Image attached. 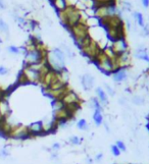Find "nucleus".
I'll list each match as a JSON object with an SVG mask.
<instances>
[{
  "instance_id": "obj_1",
  "label": "nucleus",
  "mask_w": 149,
  "mask_h": 164,
  "mask_svg": "<svg viewBox=\"0 0 149 164\" xmlns=\"http://www.w3.org/2000/svg\"><path fill=\"white\" fill-rule=\"evenodd\" d=\"M59 19L66 28L71 29L72 27L77 25L82 20V14L80 10L74 5H69L65 10L59 13Z\"/></svg>"
},
{
  "instance_id": "obj_2",
  "label": "nucleus",
  "mask_w": 149,
  "mask_h": 164,
  "mask_svg": "<svg viewBox=\"0 0 149 164\" xmlns=\"http://www.w3.org/2000/svg\"><path fill=\"white\" fill-rule=\"evenodd\" d=\"M93 61L96 63V65L98 66L100 71L105 75H112V72L117 69L114 58H110L103 50L97 55Z\"/></svg>"
},
{
  "instance_id": "obj_3",
  "label": "nucleus",
  "mask_w": 149,
  "mask_h": 164,
  "mask_svg": "<svg viewBox=\"0 0 149 164\" xmlns=\"http://www.w3.org/2000/svg\"><path fill=\"white\" fill-rule=\"evenodd\" d=\"M69 31H71L73 37H74L77 44H79L81 41H83L85 38L89 36V29H88V26L83 20H81L77 25L72 27V28L69 29Z\"/></svg>"
},
{
  "instance_id": "obj_4",
  "label": "nucleus",
  "mask_w": 149,
  "mask_h": 164,
  "mask_svg": "<svg viewBox=\"0 0 149 164\" xmlns=\"http://www.w3.org/2000/svg\"><path fill=\"white\" fill-rule=\"evenodd\" d=\"M81 50H82V52L85 54V55H86L87 57H89V58L92 59V60L95 59L97 57V55H98V54L102 51V49L100 48V46L97 44V42L94 41L93 39L86 47H84L83 49H81Z\"/></svg>"
},
{
  "instance_id": "obj_5",
  "label": "nucleus",
  "mask_w": 149,
  "mask_h": 164,
  "mask_svg": "<svg viewBox=\"0 0 149 164\" xmlns=\"http://www.w3.org/2000/svg\"><path fill=\"white\" fill-rule=\"evenodd\" d=\"M8 136L17 140H25L31 137L28 130V126H13Z\"/></svg>"
},
{
  "instance_id": "obj_6",
  "label": "nucleus",
  "mask_w": 149,
  "mask_h": 164,
  "mask_svg": "<svg viewBox=\"0 0 149 164\" xmlns=\"http://www.w3.org/2000/svg\"><path fill=\"white\" fill-rule=\"evenodd\" d=\"M22 72H23V75H25L28 83H39V82L41 81L40 71L32 68L31 66H25V68L23 69Z\"/></svg>"
},
{
  "instance_id": "obj_7",
  "label": "nucleus",
  "mask_w": 149,
  "mask_h": 164,
  "mask_svg": "<svg viewBox=\"0 0 149 164\" xmlns=\"http://www.w3.org/2000/svg\"><path fill=\"white\" fill-rule=\"evenodd\" d=\"M61 101L63 104H65V106H69V105H74V104H80L81 100L77 93L69 90L68 92L65 94V96L61 98Z\"/></svg>"
},
{
  "instance_id": "obj_8",
  "label": "nucleus",
  "mask_w": 149,
  "mask_h": 164,
  "mask_svg": "<svg viewBox=\"0 0 149 164\" xmlns=\"http://www.w3.org/2000/svg\"><path fill=\"white\" fill-rule=\"evenodd\" d=\"M110 48H111V50L114 51V53L115 54V55H118V54L126 52V51H128L127 41L125 40V38L118 39V40L112 42V45H111Z\"/></svg>"
},
{
  "instance_id": "obj_9",
  "label": "nucleus",
  "mask_w": 149,
  "mask_h": 164,
  "mask_svg": "<svg viewBox=\"0 0 149 164\" xmlns=\"http://www.w3.org/2000/svg\"><path fill=\"white\" fill-rule=\"evenodd\" d=\"M81 84L85 91H90L95 86V78L90 74H85L81 78Z\"/></svg>"
},
{
  "instance_id": "obj_10",
  "label": "nucleus",
  "mask_w": 149,
  "mask_h": 164,
  "mask_svg": "<svg viewBox=\"0 0 149 164\" xmlns=\"http://www.w3.org/2000/svg\"><path fill=\"white\" fill-rule=\"evenodd\" d=\"M128 71L127 68H118L115 71L112 72V80L114 83L121 84L127 81L128 78Z\"/></svg>"
},
{
  "instance_id": "obj_11",
  "label": "nucleus",
  "mask_w": 149,
  "mask_h": 164,
  "mask_svg": "<svg viewBox=\"0 0 149 164\" xmlns=\"http://www.w3.org/2000/svg\"><path fill=\"white\" fill-rule=\"evenodd\" d=\"M28 130L30 133V135L32 136H38V135H43L44 130H43V122L41 121H37V122H33L32 124H30L28 126Z\"/></svg>"
},
{
  "instance_id": "obj_12",
  "label": "nucleus",
  "mask_w": 149,
  "mask_h": 164,
  "mask_svg": "<svg viewBox=\"0 0 149 164\" xmlns=\"http://www.w3.org/2000/svg\"><path fill=\"white\" fill-rule=\"evenodd\" d=\"M10 114V108L8 102L4 99H0V118H7Z\"/></svg>"
},
{
  "instance_id": "obj_13",
  "label": "nucleus",
  "mask_w": 149,
  "mask_h": 164,
  "mask_svg": "<svg viewBox=\"0 0 149 164\" xmlns=\"http://www.w3.org/2000/svg\"><path fill=\"white\" fill-rule=\"evenodd\" d=\"M96 95H97V99L99 100L100 104H101L102 106H106L108 104L107 94L105 93V91L103 90L101 87H97L96 88Z\"/></svg>"
},
{
  "instance_id": "obj_14",
  "label": "nucleus",
  "mask_w": 149,
  "mask_h": 164,
  "mask_svg": "<svg viewBox=\"0 0 149 164\" xmlns=\"http://www.w3.org/2000/svg\"><path fill=\"white\" fill-rule=\"evenodd\" d=\"M52 4L53 6L55 7V9L60 13V11L65 10L66 7L69 6V3H68V0H52Z\"/></svg>"
},
{
  "instance_id": "obj_15",
  "label": "nucleus",
  "mask_w": 149,
  "mask_h": 164,
  "mask_svg": "<svg viewBox=\"0 0 149 164\" xmlns=\"http://www.w3.org/2000/svg\"><path fill=\"white\" fill-rule=\"evenodd\" d=\"M135 56L137 57V58L145 60V61L149 62V55H148V53H147V51H146L145 48H142V47L138 48L136 51V53H135Z\"/></svg>"
},
{
  "instance_id": "obj_16",
  "label": "nucleus",
  "mask_w": 149,
  "mask_h": 164,
  "mask_svg": "<svg viewBox=\"0 0 149 164\" xmlns=\"http://www.w3.org/2000/svg\"><path fill=\"white\" fill-rule=\"evenodd\" d=\"M93 120L97 126H101L103 123V115H102V111L99 110H94L93 113Z\"/></svg>"
},
{
  "instance_id": "obj_17",
  "label": "nucleus",
  "mask_w": 149,
  "mask_h": 164,
  "mask_svg": "<svg viewBox=\"0 0 149 164\" xmlns=\"http://www.w3.org/2000/svg\"><path fill=\"white\" fill-rule=\"evenodd\" d=\"M90 107L94 109V110H99V111H102V105L100 104L99 100L97 99V97H93L91 98L90 100Z\"/></svg>"
},
{
  "instance_id": "obj_18",
  "label": "nucleus",
  "mask_w": 149,
  "mask_h": 164,
  "mask_svg": "<svg viewBox=\"0 0 149 164\" xmlns=\"http://www.w3.org/2000/svg\"><path fill=\"white\" fill-rule=\"evenodd\" d=\"M133 16L134 19L136 20V22L138 23V25L140 27H144L145 26V23H144V17H143V14L141 13H138V11H135V13H133Z\"/></svg>"
},
{
  "instance_id": "obj_19",
  "label": "nucleus",
  "mask_w": 149,
  "mask_h": 164,
  "mask_svg": "<svg viewBox=\"0 0 149 164\" xmlns=\"http://www.w3.org/2000/svg\"><path fill=\"white\" fill-rule=\"evenodd\" d=\"M52 107H53V111H58L60 109L65 108V104L62 103L61 100H57V99H54V101L52 102Z\"/></svg>"
},
{
  "instance_id": "obj_20",
  "label": "nucleus",
  "mask_w": 149,
  "mask_h": 164,
  "mask_svg": "<svg viewBox=\"0 0 149 164\" xmlns=\"http://www.w3.org/2000/svg\"><path fill=\"white\" fill-rule=\"evenodd\" d=\"M0 33H3V34H8L9 33V27L6 23L4 22L3 19L0 17Z\"/></svg>"
},
{
  "instance_id": "obj_21",
  "label": "nucleus",
  "mask_w": 149,
  "mask_h": 164,
  "mask_svg": "<svg viewBox=\"0 0 149 164\" xmlns=\"http://www.w3.org/2000/svg\"><path fill=\"white\" fill-rule=\"evenodd\" d=\"M77 127L81 130H88L89 129V126H88V122L86 119L82 118L77 122Z\"/></svg>"
},
{
  "instance_id": "obj_22",
  "label": "nucleus",
  "mask_w": 149,
  "mask_h": 164,
  "mask_svg": "<svg viewBox=\"0 0 149 164\" xmlns=\"http://www.w3.org/2000/svg\"><path fill=\"white\" fill-rule=\"evenodd\" d=\"M132 103L137 106H141L145 104V99L141 96H133L132 97Z\"/></svg>"
},
{
  "instance_id": "obj_23",
  "label": "nucleus",
  "mask_w": 149,
  "mask_h": 164,
  "mask_svg": "<svg viewBox=\"0 0 149 164\" xmlns=\"http://www.w3.org/2000/svg\"><path fill=\"white\" fill-rule=\"evenodd\" d=\"M94 3L96 6L102 4H115V0H94Z\"/></svg>"
},
{
  "instance_id": "obj_24",
  "label": "nucleus",
  "mask_w": 149,
  "mask_h": 164,
  "mask_svg": "<svg viewBox=\"0 0 149 164\" xmlns=\"http://www.w3.org/2000/svg\"><path fill=\"white\" fill-rule=\"evenodd\" d=\"M7 51L9 53H11V54H20V48H19V47H17V46H8L7 47Z\"/></svg>"
},
{
  "instance_id": "obj_25",
  "label": "nucleus",
  "mask_w": 149,
  "mask_h": 164,
  "mask_svg": "<svg viewBox=\"0 0 149 164\" xmlns=\"http://www.w3.org/2000/svg\"><path fill=\"white\" fill-rule=\"evenodd\" d=\"M104 89H105V90H104L105 93L108 94L109 96H114V95H115V91L112 89V88L109 86L108 84H106V83L104 84Z\"/></svg>"
},
{
  "instance_id": "obj_26",
  "label": "nucleus",
  "mask_w": 149,
  "mask_h": 164,
  "mask_svg": "<svg viewBox=\"0 0 149 164\" xmlns=\"http://www.w3.org/2000/svg\"><path fill=\"white\" fill-rule=\"evenodd\" d=\"M81 142H82V140L77 136H73L69 138V143H71L72 145H80Z\"/></svg>"
},
{
  "instance_id": "obj_27",
  "label": "nucleus",
  "mask_w": 149,
  "mask_h": 164,
  "mask_svg": "<svg viewBox=\"0 0 149 164\" xmlns=\"http://www.w3.org/2000/svg\"><path fill=\"white\" fill-rule=\"evenodd\" d=\"M111 152H112V154H114V156H120V154H121V150L117 147V145L111 146Z\"/></svg>"
},
{
  "instance_id": "obj_28",
  "label": "nucleus",
  "mask_w": 149,
  "mask_h": 164,
  "mask_svg": "<svg viewBox=\"0 0 149 164\" xmlns=\"http://www.w3.org/2000/svg\"><path fill=\"white\" fill-rule=\"evenodd\" d=\"M9 72V69L3 65H0V75H6Z\"/></svg>"
},
{
  "instance_id": "obj_29",
  "label": "nucleus",
  "mask_w": 149,
  "mask_h": 164,
  "mask_svg": "<svg viewBox=\"0 0 149 164\" xmlns=\"http://www.w3.org/2000/svg\"><path fill=\"white\" fill-rule=\"evenodd\" d=\"M115 145H117V147L121 150V151H126V145L124 144V142L117 141V144H115Z\"/></svg>"
},
{
  "instance_id": "obj_30",
  "label": "nucleus",
  "mask_w": 149,
  "mask_h": 164,
  "mask_svg": "<svg viewBox=\"0 0 149 164\" xmlns=\"http://www.w3.org/2000/svg\"><path fill=\"white\" fill-rule=\"evenodd\" d=\"M8 151L6 150L5 148L3 149H0V158H4V157H7L8 156Z\"/></svg>"
},
{
  "instance_id": "obj_31",
  "label": "nucleus",
  "mask_w": 149,
  "mask_h": 164,
  "mask_svg": "<svg viewBox=\"0 0 149 164\" xmlns=\"http://www.w3.org/2000/svg\"><path fill=\"white\" fill-rule=\"evenodd\" d=\"M58 149H60V144H59V143H55V144H53L52 147H51V150H52V151H57Z\"/></svg>"
},
{
  "instance_id": "obj_32",
  "label": "nucleus",
  "mask_w": 149,
  "mask_h": 164,
  "mask_svg": "<svg viewBox=\"0 0 149 164\" xmlns=\"http://www.w3.org/2000/svg\"><path fill=\"white\" fill-rule=\"evenodd\" d=\"M6 8V4H5L4 0H0V10H4Z\"/></svg>"
},
{
  "instance_id": "obj_33",
  "label": "nucleus",
  "mask_w": 149,
  "mask_h": 164,
  "mask_svg": "<svg viewBox=\"0 0 149 164\" xmlns=\"http://www.w3.org/2000/svg\"><path fill=\"white\" fill-rule=\"evenodd\" d=\"M142 4L144 7H148L149 6V0H142Z\"/></svg>"
},
{
  "instance_id": "obj_34",
  "label": "nucleus",
  "mask_w": 149,
  "mask_h": 164,
  "mask_svg": "<svg viewBox=\"0 0 149 164\" xmlns=\"http://www.w3.org/2000/svg\"><path fill=\"white\" fill-rule=\"evenodd\" d=\"M102 157H103V155H102L101 153H100V154H98V155H97V156H96L95 160H96V161H100V160L102 159Z\"/></svg>"
},
{
  "instance_id": "obj_35",
  "label": "nucleus",
  "mask_w": 149,
  "mask_h": 164,
  "mask_svg": "<svg viewBox=\"0 0 149 164\" xmlns=\"http://www.w3.org/2000/svg\"><path fill=\"white\" fill-rule=\"evenodd\" d=\"M2 98V94H1V91H0V99Z\"/></svg>"
}]
</instances>
